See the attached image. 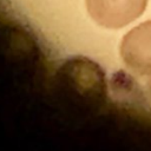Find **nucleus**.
Here are the masks:
<instances>
[{
	"label": "nucleus",
	"instance_id": "nucleus-1",
	"mask_svg": "<svg viewBox=\"0 0 151 151\" xmlns=\"http://www.w3.org/2000/svg\"><path fill=\"white\" fill-rule=\"evenodd\" d=\"M147 0H86L87 12L100 26L120 28L144 12Z\"/></svg>",
	"mask_w": 151,
	"mask_h": 151
},
{
	"label": "nucleus",
	"instance_id": "nucleus-2",
	"mask_svg": "<svg viewBox=\"0 0 151 151\" xmlns=\"http://www.w3.org/2000/svg\"><path fill=\"white\" fill-rule=\"evenodd\" d=\"M120 55L134 74L151 79V20L142 22L124 35Z\"/></svg>",
	"mask_w": 151,
	"mask_h": 151
},
{
	"label": "nucleus",
	"instance_id": "nucleus-3",
	"mask_svg": "<svg viewBox=\"0 0 151 151\" xmlns=\"http://www.w3.org/2000/svg\"><path fill=\"white\" fill-rule=\"evenodd\" d=\"M149 91L151 93V79H149Z\"/></svg>",
	"mask_w": 151,
	"mask_h": 151
}]
</instances>
